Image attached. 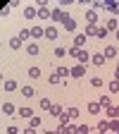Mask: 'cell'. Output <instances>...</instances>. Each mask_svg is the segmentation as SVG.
I'll return each instance as SVG.
<instances>
[{
  "instance_id": "obj_1",
  "label": "cell",
  "mask_w": 119,
  "mask_h": 134,
  "mask_svg": "<svg viewBox=\"0 0 119 134\" xmlns=\"http://www.w3.org/2000/svg\"><path fill=\"white\" fill-rule=\"evenodd\" d=\"M50 17H53L55 22H67V19H69V14H67V12H62L60 7H57V10H53V14H50Z\"/></svg>"
},
{
  "instance_id": "obj_2",
  "label": "cell",
  "mask_w": 119,
  "mask_h": 134,
  "mask_svg": "<svg viewBox=\"0 0 119 134\" xmlns=\"http://www.w3.org/2000/svg\"><path fill=\"white\" fill-rule=\"evenodd\" d=\"M69 74L76 77V79H81L83 74H86V67H83V65H76V67H72V70H69Z\"/></svg>"
},
{
  "instance_id": "obj_3",
  "label": "cell",
  "mask_w": 119,
  "mask_h": 134,
  "mask_svg": "<svg viewBox=\"0 0 119 134\" xmlns=\"http://www.w3.org/2000/svg\"><path fill=\"white\" fill-rule=\"evenodd\" d=\"M86 38H88L86 34H76V36H74V48H81L83 43H86Z\"/></svg>"
},
{
  "instance_id": "obj_4",
  "label": "cell",
  "mask_w": 119,
  "mask_h": 134,
  "mask_svg": "<svg viewBox=\"0 0 119 134\" xmlns=\"http://www.w3.org/2000/svg\"><path fill=\"white\" fill-rule=\"evenodd\" d=\"M100 108H103V105H100L98 100H91V103H88V113H91V115H98V113H100Z\"/></svg>"
},
{
  "instance_id": "obj_5",
  "label": "cell",
  "mask_w": 119,
  "mask_h": 134,
  "mask_svg": "<svg viewBox=\"0 0 119 134\" xmlns=\"http://www.w3.org/2000/svg\"><path fill=\"white\" fill-rule=\"evenodd\" d=\"M105 10H107V12H112V14H117V12H119V3L110 0V3H105Z\"/></svg>"
},
{
  "instance_id": "obj_6",
  "label": "cell",
  "mask_w": 119,
  "mask_h": 134,
  "mask_svg": "<svg viewBox=\"0 0 119 134\" xmlns=\"http://www.w3.org/2000/svg\"><path fill=\"white\" fill-rule=\"evenodd\" d=\"M86 19H88V24H98V12L95 10H88L86 12Z\"/></svg>"
},
{
  "instance_id": "obj_7",
  "label": "cell",
  "mask_w": 119,
  "mask_h": 134,
  "mask_svg": "<svg viewBox=\"0 0 119 134\" xmlns=\"http://www.w3.org/2000/svg\"><path fill=\"white\" fill-rule=\"evenodd\" d=\"M76 60H79V65H83V62H86V60H91V55H88V53H86V50H83V48H81V50H79V55H76Z\"/></svg>"
},
{
  "instance_id": "obj_8",
  "label": "cell",
  "mask_w": 119,
  "mask_h": 134,
  "mask_svg": "<svg viewBox=\"0 0 119 134\" xmlns=\"http://www.w3.org/2000/svg\"><path fill=\"white\" fill-rule=\"evenodd\" d=\"M38 50H41L38 43H29V46H26V53H29V55H38Z\"/></svg>"
},
{
  "instance_id": "obj_9",
  "label": "cell",
  "mask_w": 119,
  "mask_h": 134,
  "mask_svg": "<svg viewBox=\"0 0 119 134\" xmlns=\"http://www.w3.org/2000/svg\"><path fill=\"white\" fill-rule=\"evenodd\" d=\"M86 36H98V24H88L86 26Z\"/></svg>"
},
{
  "instance_id": "obj_10",
  "label": "cell",
  "mask_w": 119,
  "mask_h": 134,
  "mask_svg": "<svg viewBox=\"0 0 119 134\" xmlns=\"http://www.w3.org/2000/svg\"><path fill=\"white\" fill-rule=\"evenodd\" d=\"M103 55H105V58H117V48H114V46H107Z\"/></svg>"
},
{
  "instance_id": "obj_11",
  "label": "cell",
  "mask_w": 119,
  "mask_h": 134,
  "mask_svg": "<svg viewBox=\"0 0 119 134\" xmlns=\"http://www.w3.org/2000/svg\"><path fill=\"white\" fill-rule=\"evenodd\" d=\"M43 34H45V31H43V26H33V29H31V36H33V38H41Z\"/></svg>"
},
{
  "instance_id": "obj_12",
  "label": "cell",
  "mask_w": 119,
  "mask_h": 134,
  "mask_svg": "<svg viewBox=\"0 0 119 134\" xmlns=\"http://www.w3.org/2000/svg\"><path fill=\"white\" fill-rule=\"evenodd\" d=\"M45 38H57V29L55 26H48L45 29Z\"/></svg>"
},
{
  "instance_id": "obj_13",
  "label": "cell",
  "mask_w": 119,
  "mask_h": 134,
  "mask_svg": "<svg viewBox=\"0 0 119 134\" xmlns=\"http://www.w3.org/2000/svg\"><path fill=\"white\" fill-rule=\"evenodd\" d=\"M17 113H19V117H33V110L31 108H19Z\"/></svg>"
},
{
  "instance_id": "obj_14",
  "label": "cell",
  "mask_w": 119,
  "mask_h": 134,
  "mask_svg": "<svg viewBox=\"0 0 119 134\" xmlns=\"http://www.w3.org/2000/svg\"><path fill=\"white\" fill-rule=\"evenodd\" d=\"M98 103H100V105H103L105 110H107V108H112V100H110V96H103V98H100V100H98Z\"/></svg>"
},
{
  "instance_id": "obj_15",
  "label": "cell",
  "mask_w": 119,
  "mask_h": 134,
  "mask_svg": "<svg viewBox=\"0 0 119 134\" xmlns=\"http://www.w3.org/2000/svg\"><path fill=\"white\" fill-rule=\"evenodd\" d=\"M36 14H38V10H33V7H24V17H29V19H33Z\"/></svg>"
},
{
  "instance_id": "obj_16",
  "label": "cell",
  "mask_w": 119,
  "mask_h": 134,
  "mask_svg": "<svg viewBox=\"0 0 119 134\" xmlns=\"http://www.w3.org/2000/svg\"><path fill=\"white\" fill-rule=\"evenodd\" d=\"M17 89V81L14 79H5V91H14Z\"/></svg>"
},
{
  "instance_id": "obj_17",
  "label": "cell",
  "mask_w": 119,
  "mask_h": 134,
  "mask_svg": "<svg viewBox=\"0 0 119 134\" xmlns=\"http://www.w3.org/2000/svg\"><path fill=\"white\" fill-rule=\"evenodd\" d=\"M110 129V120H100L98 122V132H107Z\"/></svg>"
},
{
  "instance_id": "obj_18",
  "label": "cell",
  "mask_w": 119,
  "mask_h": 134,
  "mask_svg": "<svg viewBox=\"0 0 119 134\" xmlns=\"http://www.w3.org/2000/svg\"><path fill=\"white\" fill-rule=\"evenodd\" d=\"M50 14H53V12H50V10L45 7V5H43V7L38 10V17H41V19H48V17H50Z\"/></svg>"
},
{
  "instance_id": "obj_19",
  "label": "cell",
  "mask_w": 119,
  "mask_h": 134,
  "mask_svg": "<svg viewBox=\"0 0 119 134\" xmlns=\"http://www.w3.org/2000/svg\"><path fill=\"white\" fill-rule=\"evenodd\" d=\"M107 117H110V120H114V117H119V108H107Z\"/></svg>"
},
{
  "instance_id": "obj_20",
  "label": "cell",
  "mask_w": 119,
  "mask_h": 134,
  "mask_svg": "<svg viewBox=\"0 0 119 134\" xmlns=\"http://www.w3.org/2000/svg\"><path fill=\"white\" fill-rule=\"evenodd\" d=\"M105 29H107V31H117V19H114V17H112V19H107Z\"/></svg>"
},
{
  "instance_id": "obj_21",
  "label": "cell",
  "mask_w": 119,
  "mask_h": 134,
  "mask_svg": "<svg viewBox=\"0 0 119 134\" xmlns=\"http://www.w3.org/2000/svg\"><path fill=\"white\" fill-rule=\"evenodd\" d=\"M0 110H3L5 115H12V113H14V105H12V103H3V108H0Z\"/></svg>"
},
{
  "instance_id": "obj_22",
  "label": "cell",
  "mask_w": 119,
  "mask_h": 134,
  "mask_svg": "<svg viewBox=\"0 0 119 134\" xmlns=\"http://www.w3.org/2000/svg\"><path fill=\"white\" fill-rule=\"evenodd\" d=\"M64 29H67V31H74V29H76V22L72 19V17H69L67 22H64Z\"/></svg>"
},
{
  "instance_id": "obj_23",
  "label": "cell",
  "mask_w": 119,
  "mask_h": 134,
  "mask_svg": "<svg viewBox=\"0 0 119 134\" xmlns=\"http://www.w3.org/2000/svg\"><path fill=\"white\" fill-rule=\"evenodd\" d=\"M10 48H22V41H19V36H14V38H10Z\"/></svg>"
},
{
  "instance_id": "obj_24",
  "label": "cell",
  "mask_w": 119,
  "mask_h": 134,
  "mask_svg": "<svg viewBox=\"0 0 119 134\" xmlns=\"http://www.w3.org/2000/svg\"><path fill=\"white\" fill-rule=\"evenodd\" d=\"M91 60H93L95 65H105V55H103V53H98V55H93Z\"/></svg>"
},
{
  "instance_id": "obj_25",
  "label": "cell",
  "mask_w": 119,
  "mask_h": 134,
  "mask_svg": "<svg viewBox=\"0 0 119 134\" xmlns=\"http://www.w3.org/2000/svg\"><path fill=\"white\" fill-rule=\"evenodd\" d=\"M110 129H112V132H119V117H114V120H110Z\"/></svg>"
},
{
  "instance_id": "obj_26",
  "label": "cell",
  "mask_w": 119,
  "mask_h": 134,
  "mask_svg": "<svg viewBox=\"0 0 119 134\" xmlns=\"http://www.w3.org/2000/svg\"><path fill=\"white\" fill-rule=\"evenodd\" d=\"M57 120H60V125H64V127H67V125H69V115H67V113H62Z\"/></svg>"
},
{
  "instance_id": "obj_27",
  "label": "cell",
  "mask_w": 119,
  "mask_h": 134,
  "mask_svg": "<svg viewBox=\"0 0 119 134\" xmlns=\"http://www.w3.org/2000/svg\"><path fill=\"white\" fill-rule=\"evenodd\" d=\"M29 77L38 79V77H41V70H38V67H31V70H29Z\"/></svg>"
},
{
  "instance_id": "obj_28",
  "label": "cell",
  "mask_w": 119,
  "mask_h": 134,
  "mask_svg": "<svg viewBox=\"0 0 119 134\" xmlns=\"http://www.w3.org/2000/svg\"><path fill=\"white\" fill-rule=\"evenodd\" d=\"M41 108H43V110H50V108H53V103H50L48 98H41Z\"/></svg>"
},
{
  "instance_id": "obj_29",
  "label": "cell",
  "mask_w": 119,
  "mask_h": 134,
  "mask_svg": "<svg viewBox=\"0 0 119 134\" xmlns=\"http://www.w3.org/2000/svg\"><path fill=\"white\" fill-rule=\"evenodd\" d=\"M29 36H31V31H29V29H22V31H19V41H26Z\"/></svg>"
},
{
  "instance_id": "obj_30",
  "label": "cell",
  "mask_w": 119,
  "mask_h": 134,
  "mask_svg": "<svg viewBox=\"0 0 119 134\" xmlns=\"http://www.w3.org/2000/svg\"><path fill=\"white\" fill-rule=\"evenodd\" d=\"M48 81H50V84H60L62 79H60V74H57V72H53V74H50V79H48Z\"/></svg>"
},
{
  "instance_id": "obj_31",
  "label": "cell",
  "mask_w": 119,
  "mask_h": 134,
  "mask_svg": "<svg viewBox=\"0 0 119 134\" xmlns=\"http://www.w3.org/2000/svg\"><path fill=\"white\" fill-rule=\"evenodd\" d=\"M67 115H69V120H74V117H79V108H69V110H67Z\"/></svg>"
},
{
  "instance_id": "obj_32",
  "label": "cell",
  "mask_w": 119,
  "mask_h": 134,
  "mask_svg": "<svg viewBox=\"0 0 119 134\" xmlns=\"http://www.w3.org/2000/svg\"><path fill=\"white\" fill-rule=\"evenodd\" d=\"M110 91H112V93H119V81H117V79L110 81Z\"/></svg>"
},
{
  "instance_id": "obj_33",
  "label": "cell",
  "mask_w": 119,
  "mask_h": 134,
  "mask_svg": "<svg viewBox=\"0 0 119 134\" xmlns=\"http://www.w3.org/2000/svg\"><path fill=\"white\" fill-rule=\"evenodd\" d=\"M50 113H53V115H55V117H60V115H62V113H64V110H62V108H60V105H53V108H50Z\"/></svg>"
},
{
  "instance_id": "obj_34",
  "label": "cell",
  "mask_w": 119,
  "mask_h": 134,
  "mask_svg": "<svg viewBox=\"0 0 119 134\" xmlns=\"http://www.w3.org/2000/svg\"><path fill=\"white\" fill-rule=\"evenodd\" d=\"M105 36H107V29L105 26H98V36L95 38H105Z\"/></svg>"
},
{
  "instance_id": "obj_35",
  "label": "cell",
  "mask_w": 119,
  "mask_h": 134,
  "mask_svg": "<svg viewBox=\"0 0 119 134\" xmlns=\"http://www.w3.org/2000/svg\"><path fill=\"white\" fill-rule=\"evenodd\" d=\"M22 93H24L26 98H31V96H33V86H24V89H22Z\"/></svg>"
},
{
  "instance_id": "obj_36",
  "label": "cell",
  "mask_w": 119,
  "mask_h": 134,
  "mask_svg": "<svg viewBox=\"0 0 119 134\" xmlns=\"http://www.w3.org/2000/svg\"><path fill=\"white\" fill-rule=\"evenodd\" d=\"M57 74H60V79H64L67 74H69V70H67V67H57Z\"/></svg>"
},
{
  "instance_id": "obj_37",
  "label": "cell",
  "mask_w": 119,
  "mask_h": 134,
  "mask_svg": "<svg viewBox=\"0 0 119 134\" xmlns=\"http://www.w3.org/2000/svg\"><path fill=\"white\" fill-rule=\"evenodd\" d=\"M64 53H67V50H64L62 46H57V48H55V55H57V58H64Z\"/></svg>"
},
{
  "instance_id": "obj_38",
  "label": "cell",
  "mask_w": 119,
  "mask_h": 134,
  "mask_svg": "<svg viewBox=\"0 0 119 134\" xmlns=\"http://www.w3.org/2000/svg\"><path fill=\"white\" fill-rule=\"evenodd\" d=\"M67 134H79V127H74V125H67Z\"/></svg>"
},
{
  "instance_id": "obj_39",
  "label": "cell",
  "mask_w": 119,
  "mask_h": 134,
  "mask_svg": "<svg viewBox=\"0 0 119 134\" xmlns=\"http://www.w3.org/2000/svg\"><path fill=\"white\" fill-rule=\"evenodd\" d=\"M79 134H91V127H86V125H81V127H79Z\"/></svg>"
},
{
  "instance_id": "obj_40",
  "label": "cell",
  "mask_w": 119,
  "mask_h": 134,
  "mask_svg": "<svg viewBox=\"0 0 119 134\" xmlns=\"http://www.w3.org/2000/svg\"><path fill=\"white\" fill-rule=\"evenodd\" d=\"M38 125H41V117H31V127H33V129H36Z\"/></svg>"
},
{
  "instance_id": "obj_41",
  "label": "cell",
  "mask_w": 119,
  "mask_h": 134,
  "mask_svg": "<svg viewBox=\"0 0 119 134\" xmlns=\"http://www.w3.org/2000/svg\"><path fill=\"white\" fill-rule=\"evenodd\" d=\"M55 134H67V127H64V125H60V127L55 129Z\"/></svg>"
},
{
  "instance_id": "obj_42",
  "label": "cell",
  "mask_w": 119,
  "mask_h": 134,
  "mask_svg": "<svg viewBox=\"0 0 119 134\" xmlns=\"http://www.w3.org/2000/svg\"><path fill=\"white\" fill-rule=\"evenodd\" d=\"M91 84H93V86H100V84H103V79H100V77H95V79H91Z\"/></svg>"
},
{
  "instance_id": "obj_43",
  "label": "cell",
  "mask_w": 119,
  "mask_h": 134,
  "mask_svg": "<svg viewBox=\"0 0 119 134\" xmlns=\"http://www.w3.org/2000/svg\"><path fill=\"white\" fill-rule=\"evenodd\" d=\"M7 14H10V5H7V7H3V10H0V17H7Z\"/></svg>"
},
{
  "instance_id": "obj_44",
  "label": "cell",
  "mask_w": 119,
  "mask_h": 134,
  "mask_svg": "<svg viewBox=\"0 0 119 134\" xmlns=\"http://www.w3.org/2000/svg\"><path fill=\"white\" fill-rule=\"evenodd\" d=\"M17 132H19L17 127H7V134H17Z\"/></svg>"
},
{
  "instance_id": "obj_45",
  "label": "cell",
  "mask_w": 119,
  "mask_h": 134,
  "mask_svg": "<svg viewBox=\"0 0 119 134\" xmlns=\"http://www.w3.org/2000/svg\"><path fill=\"white\" fill-rule=\"evenodd\" d=\"M24 134H36V129H33V127H29V129H24Z\"/></svg>"
},
{
  "instance_id": "obj_46",
  "label": "cell",
  "mask_w": 119,
  "mask_h": 134,
  "mask_svg": "<svg viewBox=\"0 0 119 134\" xmlns=\"http://www.w3.org/2000/svg\"><path fill=\"white\" fill-rule=\"evenodd\" d=\"M43 134H55V132H50V129H45V132H43Z\"/></svg>"
},
{
  "instance_id": "obj_47",
  "label": "cell",
  "mask_w": 119,
  "mask_h": 134,
  "mask_svg": "<svg viewBox=\"0 0 119 134\" xmlns=\"http://www.w3.org/2000/svg\"><path fill=\"white\" fill-rule=\"evenodd\" d=\"M114 34H117V41H119V29H117V31H114Z\"/></svg>"
},
{
  "instance_id": "obj_48",
  "label": "cell",
  "mask_w": 119,
  "mask_h": 134,
  "mask_svg": "<svg viewBox=\"0 0 119 134\" xmlns=\"http://www.w3.org/2000/svg\"><path fill=\"white\" fill-rule=\"evenodd\" d=\"M98 134H107V132H98Z\"/></svg>"
},
{
  "instance_id": "obj_49",
  "label": "cell",
  "mask_w": 119,
  "mask_h": 134,
  "mask_svg": "<svg viewBox=\"0 0 119 134\" xmlns=\"http://www.w3.org/2000/svg\"><path fill=\"white\" fill-rule=\"evenodd\" d=\"M117 70H119V62H117Z\"/></svg>"
},
{
  "instance_id": "obj_50",
  "label": "cell",
  "mask_w": 119,
  "mask_h": 134,
  "mask_svg": "<svg viewBox=\"0 0 119 134\" xmlns=\"http://www.w3.org/2000/svg\"><path fill=\"white\" fill-rule=\"evenodd\" d=\"M112 134H119V132H112Z\"/></svg>"
}]
</instances>
